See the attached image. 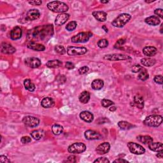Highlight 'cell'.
<instances>
[{"instance_id":"cell-1","label":"cell","mask_w":163,"mask_h":163,"mask_svg":"<svg viewBox=\"0 0 163 163\" xmlns=\"http://www.w3.org/2000/svg\"><path fill=\"white\" fill-rule=\"evenodd\" d=\"M54 34V27L52 24L39 26L28 31L27 39L29 42H47L53 36Z\"/></svg>"},{"instance_id":"cell-2","label":"cell","mask_w":163,"mask_h":163,"mask_svg":"<svg viewBox=\"0 0 163 163\" xmlns=\"http://www.w3.org/2000/svg\"><path fill=\"white\" fill-rule=\"evenodd\" d=\"M47 6L51 11L55 13H66L68 11V6L64 2L59 1H53L48 3Z\"/></svg>"},{"instance_id":"cell-3","label":"cell","mask_w":163,"mask_h":163,"mask_svg":"<svg viewBox=\"0 0 163 163\" xmlns=\"http://www.w3.org/2000/svg\"><path fill=\"white\" fill-rule=\"evenodd\" d=\"M131 19V15L130 14L126 13H121L112 22V25L113 27L120 28L124 27Z\"/></svg>"},{"instance_id":"cell-4","label":"cell","mask_w":163,"mask_h":163,"mask_svg":"<svg viewBox=\"0 0 163 163\" xmlns=\"http://www.w3.org/2000/svg\"><path fill=\"white\" fill-rule=\"evenodd\" d=\"M162 122V117L159 115H151L146 117L143 120V124L149 127H159Z\"/></svg>"},{"instance_id":"cell-5","label":"cell","mask_w":163,"mask_h":163,"mask_svg":"<svg viewBox=\"0 0 163 163\" xmlns=\"http://www.w3.org/2000/svg\"><path fill=\"white\" fill-rule=\"evenodd\" d=\"M91 36H93V34L91 32H81L73 36L71 40L73 43L75 44L85 43L88 42Z\"/></svg>"},{"instance_id":"cell-6","label":"cell","mask_w":163,"mask_h":163,"mask_svg":"<svg viewBox=\"0 0 163 163\" xmlns=\"http://www.w3.org/2000/svg\"><path fill=\"white\" fill-rule=\"evenodd\" d=\"M86 149L85 144L81 142H77L70 145L68 148V151L73 154H82L86 150Z\"/></svg>"},{"instance_id":"cell-7","label":"cell","mask_w":163,"mask_h":163,"mask_svg":"<svg viewBox=\"0 0 163 163\" xmlns=\"http://www.w3.org/2000/svg\"><path fill=\"white\" fill-rule=\"evenodd\" d=\"M87 52V49L84 47L68 46L67 48V54L70 56L82 55Z\"/></svg>"},{"instance_id":"cell-8","label":"cell","mask_w":163,"mask_h":163,"mask_svg":"<svg viewBox=\"0 0 163 163\" xmlns=\"http://www.w3.org/2000/svg\"><path fill=\"white\" fill-rule=\"evenodd\" d=\"M127 147L130 152L135 155H141L145 152V149L142 145L135 142H129L127 143Z\"/></svg>"},{"instance_id":"cell-9","label":"cell","mask_w":163,"mask_h":163,"mask_svg":"<svg viewBox=\"0 0 163 163\" xmlns=\"http://www.w3.org/2000/svg\"><path fill=\"white\" fill-rule=\"evenodd\" d=\"M103 59L110 61H124V60L131 59V58L129 55L122 54H113L105 55L104 56Z\"/></svg>"},{"instance_id":"cell-10","label":"cell","mask_w":163,"mask_h":163,"mask_svg":"<svg viewBox=\"0 0 163 163\" xmlns=\"http://www.w3.org/2000/svg\"><path fill=\"white\" fill-rule=\"evenodd\" d=\"M22 122L26 126L33 128L37 127L40 124V120L35 117L28 116L23 118Z\"/></svg>"},{"instance_id":"cell-11","label":"cell","mask_w":163,"mask_h":163,"mask_svg":"<svg viewBox=\"0 0 163 163\" xmlns=\"http://www.w3.org/2000/svg\"><path fill=\"white\" fill-rule=\"evenodd\" d=\"M84 136L88 140H99L102 139L103 138L100 133L91 129H89L85 131Z\"/></svg>"},{"instance_id":"cell-12","label":"cell","mask_w":163,"mask_h":163,"mask_svg":"<svg viewBox=\"0 0 163 163\" xmlns=\"http://www.w3.org/2000/svg\"><path fill=\"white\" fill-rule=\"evenodd\" d=\"M25 64L31 68H37L40 66L42 62L37 58H28L25 59Z\"/></svg>"},{"instance_id":"cell-13","label":"cell","mask_w":163,"mask_h":163,"mask_svg":"<svg viewBox=\"0 0 163 163\" xmlns=\"http://www.w3.org/2000/svg\"><path fill=\"white\" fill-rule=\"evenodd\" d=\"M110 149V144L108 142H103L100 144L96 149V152L98 155L107 154Z\"/></svg>"},{"instance_id":"cell-14","label":"cell","mask_w":163,"mask_h":163,"mask_svg":"<svg viewBox=\"0 0 163 163\" xmlns=\"http://www.w3.org/2000/svg\"><path fill=\"white\" fill-rule=\"evenodd\" d=\"M70 18V15L66 13H60L58 15H57V17L55 19V24L56 26H62L63 24L66 23Z\"/></svg>"},{"instance_id":"cell-15","label":"cell","mask_w":163,"mask_h":163,"mask_svg":"<svg viewBox=\"0 0 163 163\" xmlns=\"http://www.w3.org/2000/svg\"><path fill=\"white\" fill-rule=\"evenodd\" d=\"M1 51L5 54H13L16 52V48L11 44L4 42L2 44Z\"/></svg>"},{"instance_id":"cell-16","label":"cell","mask_w":163,"mask_h":163,"mask_svg":"<svg viewBox=\"0 0 163 163\" xmlns=\"http://www.w3.org/2000/svg\"><path fill=\"white\" fill-rule=\"evenodd\" d=\"M22 35V30L19 26L14 27L10 31V38L13 40L20 39Z\"/></svg>"},{"instance_id":"cell-17","label":"cell","mask_w":163,"mask_h":163,"mask_svg":"<svg viewBox=\"0 0 163 163\" xmlns=\"http://www.w3.org/2000/svg\"><path fill=\"white\" fill-rule=\"evenodd\" d=\"M40 16V12L37 9H31L29 10L26 14V19L28 21H35L38 19Z\"/></svg>"},{"instance_id":"cell-18","label":"cell","mask_w":163,"mask_h":163,"mask_svg":"<svg viewBox=\"0 0 163 163\" xmlns=\"http://www.w3.org/2000/svg\"><path fill=\"white\" fill-rule=\"evenodd\" d=\"M80 119L87 123H91L94 120V115L89 111H82L80 113Z\"/></svg>"},{"instance_id":"cell-19","label":"cell","mask_w":163,"mask_h":163,"mask_svg":"<svg viewBox=\"0 0 163 163\" xmlns=\"http://www.w3.org/2000/svg\"><path fill=\"white\" fill-rule=\"evenodd\" d=\"M27 47L31 50H33L37 52H43L46 48L43 44L35 42H29L27 45Z\"/></svg>"},{"instance_id":"cell-20","label":"cell","mask_w":163,"mask_h":163,"mask_svg":"<svg viewBox=\"0 0 163 163\" xmlns=\"http://www.w3.org/2000/svg\"><path fill=\"white\" fill-rule=\"evenodd\" d=\"M143 53L145 55L151 58V57L154 56L157 52V50L156 47L152 46H147L143 48Z\"/></svg>"},{"instance_id":"cell-21","label":"cell","mask_w":163,"mask_h":163,"mask_svg":"<svg viewBox=\"0 0 163 163\" xmlns=\"http://www.w3.org/2000/svg\"><path fill=\"white\" fill-rule=\"evenodd\" d=\"M41 105L44 108H50L55 105L54 100L50 97H45L41 101Z\"/></svg>"},{"instance_id":"cell-22","label":"cell","mask_w":163,"mask_h":163,"mask_svg":"<svg viewBox=\"0 0 163 163\" xmlns=\"http://www.w3.org/2000/svg\"><path fill=\"white\" fill-rule=\"evenodd\" d=\"M145 22L147 24H149V25L152 26H158L159 24L161 23V21L159 18L157 17V16H156V15H152V16H150V17H146L145 19Z\"/></svg>"},{"instance_id":"cell-23","label":"cell","mask_w":163,"mask_h":163,"mask_svg":"<svg viewBox=\"0 0 163 163\" xmlns=\"http://www.w3.org/2000/svg\"><path fill=\"white\" fill-rule=\"evenodd\" d=\"M93 15L97 21L100 22H104L107 19V13L103 11H94Z\"/></svg>"},{"instance_id":"cell-24","label":"cell","mask_w":163,"mask_h":163,"mask_svg":"<svg viewBox=\"0 0 163 163\" xmlns=\"http://www.w3.org/2000/svg\"><path fill=\"white\" fill-rule=\"evenodd\" d=\"M31 137L35 140H40L45 136V131L42 129L34 130L31 133Z\"/></svg>"},{"instance_id":"cell-25","label":"cell","mask_w":163,"mask_h":163,"mask_svg":"<svg viewBox=\"0 0 163 163\" xmlns=\"http://www.w3.org/2000/svg\"><path fill=\"white\" fill-rule=\"evenodd\" d=\"M149 148L150 150L154 152H160L163 150L162 143L161 142H152L148 145Z\"/></svg>"},{"instance_id":"cell-26","label":"cell","mask_w":163,"mask_h":163,"mask_svg":"<svg viewBox=\"0 0 163 163\" xmlns=\"http://www.w3.org/2000/svg\"><path fill=\"white\" fill-rule=\"evenodd\" d=\"M136 138L138 141L145 145H149L154 141L153 138L149 135H139L136 137Z\"/></svg>"},{"instance_id":"cell-27","label":"cell","mask_w":163,"mask_h":163,"mask_svg":"<svg viewBox=\"0 0 163 163\" xmlns=\"http://www.w3.org/2000/svg\"><path fill=\"white\" fill-rule=\"evenodd\" d=\"M78 99H79V101L82 103L86 104L89 101V100H90L91 99V94L87 91H83L79 95Z\"/></svg>"},{"instance_id":"cell-28","label":"cell","mask_w":163,"mask_h":163,"mask_svg":"<svg viewBox=\"0 0 163 163\" xmlns=\"http://www.w3.org/2000/svg\"><path fill=\"white\" fill-rule=\"evenodd\" d=\"M134 104L136 107L140 109L144 108V100L143 97L140 95H136L134 97Z\"/></svg>"},{"instance_id":"cell-29","label":"cell","mask_w":163,"mask_h":163,"mask_svg":"<svg viewBox=\"0 0 163 163\" xmlns=\"http://www.w3.org/2000/svg\"><path fill=\"white\" fill-rule=\"evenodd\" d=\"M104 86V82L103 80L101 79H96L93 81L91 84V87L94 90L98 91L101 89Z\"/></svg>"},{"instance_id":"cell-30","label":"cell","mask_w":163,"mask_h":163,"mask_svg":"<svg viewBox=\"0 0 163 163\" xmlns=\"http://www.w3.org/2000/svg\"><path fill=\"white\" fill-rule=\"evenodd\" d=\"M62 62L58 59L48 61L46 63V66L49 68H58L62 66Z\"/></svg>"},{"instance_id":"cell-31","label":"cell","mask_w":163,"mask_h":163,"mask_svg":"<svg viewBox=\"0 0 163 163\" xmlns=\"http://www.w3.org/2000/svg\"><path fill=\"white\" fill-rule=\"evenodd\" d=\"M156 61L155 59L151 58H143L141 59V63L143 64V66L146 67H151L153 66L154 65L156 64Z\"/></svg>"},{"instance_id":"cell-32","label":"cell","mask_w":163,"mask_h":163,"mask_svg":"<svg viewBox=\"0 0 163 163\" xmlns=\"http://www.w3.org/2000/svg\"><path fill=\"white\" fill-rule=\"evenodd\" d=\"M24 87H25L26 90H28L29 92H33L36 89L35 84L32 83V81L29 78L24 80Z\"/></svg>"},{"instance_id":"cell-33","label":"cell","mask_w":163,"mask_h":163,"mask_svg":"<svg viewBox=\"0 0 163 163\" xmlns=\"http://www.w3.org/2000/svg\"><path fill=\"white\" fill-rule=\"evenodd\" d=\"M118 126L120 127V129L122 130H129L135 127L134 125L128 122L127 121H120L118 122Z\"/></svg>"},{"instance_id":"cell-34","label":"cell","mask_w":163,"mask_h":163,"mask_svg":"<svg viewBox=\"0 0 163 163\" xmlns=\"http://www.w3.org/2000/svg\"><path fill=\"white\" fill-rule=\"evenodd\" d=\"M149 74L147 70L143 67L142 69L139 72L138 78L142 81H145L149 78Z\"/></svg>"},{"instance_id":"cell-35","label":"cell","mask_w":163,"mask_h":163,"mask_svg":"<svg viewBox=\"0 0 163 163\" xmlns=\"http://www.w3.org/2000/svg\"><path fill=\"white\" fill-rule=\"evenodd\" d=\"M63 127L59 124H54L52 126V132L55 135H60L63 132Z\"/></svg>"},{"instance_id":"cell-36","label":"cell","mask_w":163,"mask_h":163,"mask_svg":"<svg viewBox=\"0 0 163 163\" xmlns=\"http://www.w3.org/2000/svg\"><path fill=\"white\" fill-rule=\"evenodd\" d=\"M77 23L76 21H71L66 26V29L68 31H73L77 28Z\"/></svg>"},{"instance_id":"cell-37","label":"cell","mask_w":163,"mask_h":163,"mask_svg":"<svg viewBox=\"0 0 163 163\" xmlns=\"http://www.w3.org/2000/svg\"><path fill=\"white\" fill-rule=\"evenodd\" d=\"M54 50H55V52H57L60 55H63L66 52V49H65V48L63 45H56L54 47Z\"/></svg>"},{"instance_id":"cell-38","label":"cell","mask_w":163,"mask_h":163,"mask_svg":"<svg viewBox=\"0 0 163 163\" xmlns=\"http://www.w3.org/2000/svg\"><path fill=\"white\" fill-rule=\"evenodd\" d=\"M126 43V40L124 38H121L120 40H119L117 42H116V44L114 45V48H116V49H122V47Z\"/></svg>"},{"instance_id":"cell-39","label":"cell","mask_w":163,"mask_h":163,"mask_svg":"<svg viewBox=\"0 0 163 163\" xmlns=\"http://www.w3.org/2000/svg\"><path fill=\"white\" fill-rule=\"evenodd\" d=\"M97 45L101 48H104L108 46V41L106 39H101L98 41Z\"/></svg>"},{"instance_id":"cell-40","label":"cell","mask_w":163,"mask_h":163,"mask_svg":"<svg viewBox=\"0 0 163 163\" xmlns=\"http://www.w3.org/2000/svg\"><path fill=\"white\" fill-rule=\"evenodd\" d=\"M113 104H114V103L110 100L103 99L101 101V105L104 108H108L109 107H111V106H112Z\"/></svg>"},{"instance_id":"cell-41","label":"cell","mask_w":163,"mask_h":163,"mask_svg":"<svg viewBox=\"0 0 163 163\" xmlns=\"http://www.w3.org/2000/svg\"><path fill=\"white\" fill-rule=\"evenodd\" d=\"M89 68L87 66H84L81 67L78 70L79 74L80 75H84V74H85V73H87L89 71Z\"/></svg>"},{"instance_id":"cell-42","label":"cell","mask_w":163,"mask_h":163,"mask_svg":"<svg viewBox=\"0 0 163 163\" xmlns=\"http://www.w3.org/2000/svg\"><path fill=\"white\" fill-rule=\"evenodd\" d=\"M154 80L156 84H160V85H162V83H163V82H162V76L161 75L155 76V77L154 78Z\"/></svg>"},{"instance_id":"cell-43","label":"cell","mask_w":163,"mask_h":163,"mask_svg":"<svg viewBox=\"0 0 163 163\" xmlns=\"http://www.w3.org/2000/svg\"><path fill=\"white\" fill-rule=\"evenodd\" d=\"M21 142L23 144H26V143H29V142H31V138L29 136H22L21 138Z\"/></svg>"},{"instance_id":"cell-44","label":"cell","mask_w":163,"mask_h":163,"mask_svg":"<svg viewBox=\"0 0 163 163\" xmlns=\"http://www.w3.org/2000/svg\"><path fill=\"white\" fill-rule=\"evenodd\" d=\"M154 13L161 19H163V10L162 9H157L154 10Z\"/></svg>"},{"instance_id":"cell-45","label":"cell","mask_w":163,"mask_h":163,"mask_svg":"<svg viewBox=\"0 0 163 163\" xmlns=\"http://www.w3.org/2000/svg\"><path fill=\"white\" fill-rule=\"evenodd\" d=\"M142 66H141L139 64H135L133 66L131 70L133 73H139L140 71L142 69Z\"/></svg>"},{"instance_id":"cell-46","label":"cell","mask_w":163,"mask_h":163,"mask_svg":"<svg viewBox=\"0 0 163 163\" xmlns=\"http://www.w3.org/2000/svg\"><path fill=\"white\" fill-rule=\"evenodd\" d=\"M94 162H100V163H107L110 162V161L106 157H100L98 159H96Z\"/></svg>"},{"instance_id":"cell-47","label":"cell","mask_w":163,"mask_h":163,"mask_svg":"<svg viewBox=\"0 0 163 163\" xmlns=\"http://www.w3.org/2000/svg\"><path fill=\"white\" fill-rule=\"evenodd\" d=\"M65 67H66V68H67L68 70H73L75 68V64L71 62L68 61L66 63V64H65Z\"/></svg>"},{"instance_id":"cell-48","label":"cell","mask_w":163,"mask_h":163,"mask_svg":"<svg viewBox=\"0 0 163 163\" xmlns=\"http://www.w3.org/2000/svg\"><path fill=\"white\" fill-rule=\"evenodd\" d=\"M0 162L7 163V162H10L11 161L7 157V156H4V155H1V156H0Z\"/></svg>"},{"instance_id":"cell-49","label":"cell","mask_w":163,"mask_h":163,"mask_svg":"<svg viewBox=\"0 0 163 163\" xmlns=\"http://www.w3.org/2000/svg\"><path fill=\"white\" fill-rule=\"evenodd\" d=\"M28 3L32 5H36V6H39L41 5L42 3V1H40V0H33V1H29Z\"/></svg>"},{"instance_id":"cell-50","label":"cell","mask_w":163,"mask_h":163,"mask_svg":"<svg viewBox=\"0 0 163 163\" xmlns=\"http://www.w3.org/2000/svg\"><path fill=\"white\" fill-rule=\"evenodd\" d=\"M77 161L76 157L75 156H70L68 157L67 161L66 162H75Z\"/></svg>"},{"instance_id":"cell-51","label":"cell","mask_w":163,"mask_h":163,"mask_svg":"<svg viewBox=\"0 0 163 163\" xmlns=\"http://www.w3.org/2000/svg\"><path fill=\"white\" fill-rule=\"evenodd\" d=\"M113 162H117V163H120V162H128V161L127 160L124 159L119 158V159H117L114 161Z\"/></svg>"},{"instance_id":"cell-52","label":"cell","mask_w":163,"mask_h":163,"mask_svg":"<svg viewBox=\"0 0 163 163\" xmlns=\"http://www.w3.org/2000/svg\"><path fill=\"white\" fill-rule=\"evenodd\" d=\"M156 156H157L158 158L162 159V158L163 157V153H162V151L158 152V154H156Z\"/></svg>"},{"instance_id":"cell-53","label":"cell","mask_w":163,"mask_h":163,"mask_svg":"<svg viewBox=\"0 0 163 163\" xmlns=\"http://www.w3.org/2000/svg\"><path fill=\"white\" fill-rule=\"evenodd\" d=\"M102 29H104V31L106 32H108V28H107V26H106L105 25H104V26H102Z\"/></svg>"},{"instance_id":"cell-54","label":"cell","mask_w":163,"mask_h":163,"mask_svg":"<svg viewBox=\"0 0 163 163\" xmlns=\"http://www.w3.org/2000/svg\"><path fill=\"white\" fill-rule=\"evenodd\" d=\"M116 110H117V108L116 107H112H112L110 108V110L111 112H115Z\"/></svg>"},{"instance_id":"cell-55","label":"cell","mask_w":163,"mask_h":163,"mask_svg":"<svg viewBox=\"0 0 163 163\" xmlns=\"http://www.w3.org/2000/svg\"><path fill=\"white\" fill-rule=\"evenodd\" d=\"M162 26H163V24H161V28H160V32H161V33L162 34Z\"/></svg>"},{"instance_id":"cell-56","label":"cell","mask_w":163,"mask_h":163,"mask_svg":"<svg viewBox=\"0 0 163 163\" xmlns=\"http://www.w3.org/2000/svg\"><path fill=\"white\" fill-rule=\"evenodd\" d=\"M154 2H155V0H152V1H145V2L147 3H152Z\"/></svg>"},{"instance_id":"cell-57","label":"cell","mask_w":163,"mask_h":163,"mask_svg":"<svg viewBox=\"0 0 163 163\" xmlns=\"http://www.w3.org/2000/svg\"><path fill=\"white\" fill-rule=\"evenodd\" d=\"M101 3H108V1H101Z\"/></svg>"}]
</instances>
